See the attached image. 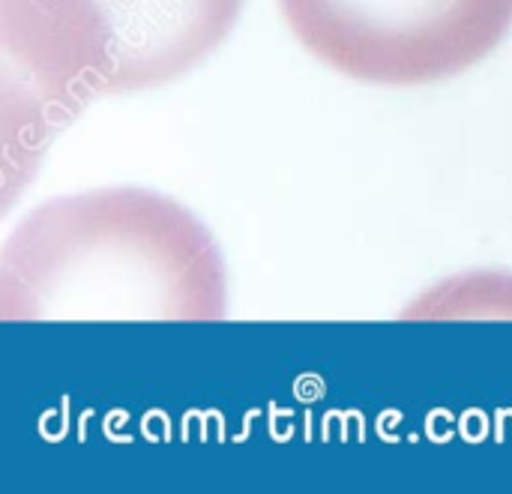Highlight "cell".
I'll return each instance as SVG.
<instances>
[{"instance_id":"7a4b0ae2","label":"cell","mask_w":512,"mask_h":494,"mask_svg":"<svg viewBox=\"0 0 512 494\" xmlns=\"http://www.w3.org/2000/svg\"><path fill=\"white\" fill-rule=\"evenodd\" d=\"M240 9L243 0H0L6 108L21 102L24 138L42 141L45 126L93 99L192 72Z\"/></svg>"},{"instance_id":"3957f363","label":"cell","mask_w":512,"mask_h":494,"mask_svg":"<svg viewBox=\"0 0 512 494\" xmlns=\"http://www.w3.org/2000/svg\"><path fill=\"white\" fill-rule=\"evenodd\" d=\"M279 9L321 63L381 87L456 78L512 27V0H279Z\"/></svg>"},{"instance_id":"6da1fadb","label":"cell","mask_w":512,"mask_h":494,"mask_svg":"<svg viewBox=\"0 0 512 494\" xmlns=\"http://www.w3.org/2000/svg\"><path fill=\"white\" fill-rule=\"evenodd\" d=\"M225 312L213 234L147 189L48 201L0 252L3 321H219Z\"/></svg>"}]
</instances>
